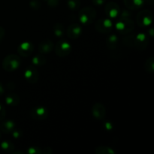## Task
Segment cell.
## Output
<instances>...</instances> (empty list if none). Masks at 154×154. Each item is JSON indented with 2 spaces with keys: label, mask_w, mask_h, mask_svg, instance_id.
Listing matches in <instances>:
<instances>
[{
  "label": "cell",
  "mask_w": 154,
  "mask_h": 154,
  "mask_svg": "<svg viewBox=\"0 0 154 154\" xmlns=\"http://www.w3.org/2000/svg\"><path fill=\"white\" fill-rule=\"evenodd\" d=\"M97 16L96 9L91 6H87L80 10L78 13V18L80 22L84 25H90L94 22Z\"/></svg>",
  "instance_id": "1"
},
{
  "label": "cell",
  "mask_w": 154,
  "mask_h": 154,
  "mask_svg": "<svg viewBox=\"0 0 154 154\" xmlns=\"http://www.w3.org/2000/svg\"><path fill=\"white\" fill-rule=\"evenodd\" d=\"M135 28V23L129 18L120 17V19L116 22L115 29L118 33L122 35H127L132 32Z\"/></svg>",
  "instance_id": "2"
},
{
  "label": "cell",
  "mask_w": 154,
  "mask_h": 154,
  "mask_svg": "<svg viewBox=\"0 0 154 154\" xmlns=\"http://www.w3.org/2000/svg\"><path fill=\"white\" fill-rule=\"evenodd\" d=\"M21 59L16 54L6 56L2 61V68L6 72H14L20 66Z\"/></svg>",
  "instance_id": "3"
},
{
  "label": "cell",
  "mask_w": 154,
  "mask_h": 154,
  "mask_svg": "<svg viewBox=\"0 0 154 154\" xmlns=\"http://www.w3.org/2000/svg\"><path fill=\"white\" fill-rule=\"evenodd\" d=\"M153 15L150 11L142 10L136 16V23L141 28H147L151 25L153 22Z\"/></svg>",
  "instance_id": "4"
},
{
  "label": "cell",
  "mask_w": 154,
  "mask_h": 154,
  "mask_svg": "<svg viewBox=\"0 0 154 154\" xmlns=\"http://www.w3.org/2000/svg\"><path fill=\"white\" fill-rule=\"evenodd\" d=\"M95 29L96 31L102 34L111 32L113 29V23L109 18H102L95 23Z\"/></svg>",
  "instance_id": "5"
},
{
  "label": "cell",
  "mask_w": 154,
  "mask_h": 154,
  "mask_svg": "<svg viewBox=\"0 0 154 154\" xmlns=\"http://www.w3.org/2000/svg\"><path fill=\"white\" fill-rule=\"evenodd\" d=\"M72 51V45L67 40H60L55 46V53L58 57H65Z\"/></svg>",
  "instance_id": "6"
},
{
  "label": "cell",
  "mask_w": 154,
  "mask_h": 154,
  "mask_svg": "<svg viewBox=\"0 0 154 154\" xmlns=\"http://www.w3.org/2000/svg\"><path fill=\"white\" fill-rule=\"evenodd\" d=\"M29 115L35 120H44L48 118V111L44 106H36L32 108Z\"/></svg>",
  "instance_id": "7"
},
{
  "label": "cell",
  "mask_w": 154,
  "mask_h": 154,
  "mask_svg": "<svg viewBox=\"0 0 154 154\" xmlns=\"http://www.w3.org/2000/svg\"><path fill=\"white\" fill-rule=\"evenodd\" d=\"M149 45L148 36L145 33L140 32L135 35L134 47L138 51H144Z\"/></svg>",
  "instance_id": "8"
},
{
  "label": "cell",
  "mask_w": 154,
  "mask_h": 154,
  "mask_svg": "<svg viewBox=\"0 0 154 154\" xmlns=\"http://www.w3.org/2000/svg\"><path fill=\"white\" fill-rule=\"evenodd\" d=\"M24 78L29 84H34L38 82V72L35 66H29L26 69L25 72H24Z\"/></svg>",
  "instance_id": "9"
},
{
  "label": "cell",
  "mask_w": 154,
  "mask_h": 154,
  "mask_svg": "<svg viewBox=\"0 0 154 154\" xmlns=\"http://www.w3.org/2000/svg\"><path fill=\"white\" fill-rule=\"evenodd\" d=\"M105 12L109 19H115L120 15V6L114 2H108L105 7Z\"/></svg>",
  "instance_id": "10"
},
{
  "label": "cell",
  "mask_w": 154,
  "mask_h": 154,
  "mask_svg": "<svg viewBox=\"0 0 154 154\" xmlns=\"http://www.w3.org/2000/svg\"><path fill=\"white\" fill-rule=\"evenodd\" d=\"M34 50V45L29 41L22 42L17 48V53L20 57H27L31 55Z\"/></svg>",
  "instance_id": "11"
},
{
  "label": "cell",
  "mask_w": 154,
  "mask_h": 154,
  "mask_svg": "<svg viewBox=\"0 0 154 154\" xmlns=\"http://www.w3.org/2000/svg\"><path fill=\"white\" fill-rule=\"evenodd\" d=\"M92 114L96 120H104L106 115V109L102 103H96L92 108Z\"/></svg>",
  "instance_id": "12"
},
{
  "label": "cell",
  "mask_w": 154,
  "mask_h": 154,
  "mask_svg": "<svg viewBox=\"0 0 154 154\" xmlns=\"http://www.w3.org/2000/svg\"><path fill=\"white\" fill-rule=\"evenodd\" d=\"M83 29L81 26L78 23H72L68 26L66 33L69 38L76 39L82 34Z\"/></svg>",
  "instance_id": "13"
},
{
  "label": "cell",
  "mask_w": 154,
  "mask_h": 154,
  "mask_svg": "<svg viewBox=\"0 0 154 154\" xmlns=\"http://www.w3.org/2000/svg\"><path fill=\"white\" fill-rule=\"evenodd\" d=\"M54 42L50 39H45L41 42L38 45V51L40 54H50L54 49Z\"/></svg>",
  "instance_id": "14"
},
{
  "label": "cell",
  "mask_w": 154,
  "mask_h": 154,
  "mask_svg": "<svg viewBox=\"0 0 154 154\" xmlns=\"http://www.w3.org/2000/svg\"><path fill=\"white\" fill-rule=\"evenodd\" d=\"M15 127H16V125L13 120H5L0 123V131L2 132L3 133H11Z\"/></svg>",
  "instance_id": "15"
},
{
  "label": "cell",
  "mask_w": 154,
  "mask_h": 154,
  "mask_svg": "<svg viewBox=\"0 0 154 154\" xmlns=\"http://www.w3.org/2000/svg\"><path fill=\"white\" fill-rule=\"evenodd\" d=\"M123 2L129 10H138L144 6V0H123Z\"/></svg>",
  "instance_id": "16"
},
{
  "label": "cell",
  "mask_w": 154,
  "mask_h": 154,
  "mask_svg": "<svg viewBox=\"0 0 154 154\" xmlns=\"http://www.w3.org/2000/svg\"><path fill=\"white\" fill-rule=\"evenodd\" d=\"M5 103L8 106L17 107L20 103V98L16 93H9L5 96Z\"/></svg>",
  "instance_id": "17"
},
{
  "label": "cell",
  "mask_w": 154,
  "mask_h": 154,
  "mask_svg": "<svg viewBox=\"0 0 154 154\" xmlns=\"http://www.w3.org/2000/svg\"><path fill=\"white\" fill-rule=\"evenodd\" d=\"M119 38L116 34H111L106 40V45L108 49L115 50L118 46Z\"/></svg>",
  "instance_id": "18"
},
{
  "label": "cell",
  "mask_w": 154,
  "mask_h": 154,
  "mask_svg": "<svg viewBox=\"0 0 154 154\" xmlns=\"http://www.w3.org/2000/svg\"><path fill=\"white\" fill-rule=\"evenodd\" d=\"M46 57L42 54H37V55H35L32 59V63L34 66H42L46 64Z\"/></svg>",
  "instance_id": "19"
},
{
  "label": "cell",
  "mask_w": 154,
  "mask_h": 154,
  "mask_svg": "<svg viewBox=\"0 0 154 154\" xmlns=\"http://www.w3.org/2000/svg\"><path fill=\"white\" fill-rule=\"evenodd\" d=\"M53 32L56 37L61 38L65 34V27L61 23H57L53 27Z\"/></svg>",
  "instance_id": "20"
},
{
  "label": "cell",
  "mask_w": 154,
  "mask_h": 154,
  "mask_svg": "<svg viewBox=\"0 0 154 154\" xmlns=\"http://www.w3.org/2000/svg\"><path fill=\"white\" fill-rule=\"evenodd\" d=\"M0 147L3 151L8 153H12L14 151V145L12 142L9 141H3L0 144Z\"/></svg>",
  "instance_id": "21"
},
{
  "label": "cell",
  "mask_w": 154,
  "mask_h": 154,
  "mask_svg": "<svg viewBox=\"0 0 154 154\" xmlns=\"http://www.w3.org/2000/svg\"><path fill=\"white\" fill-rule=\"evenodd\" d=\"M95 153L96 154H115V151L108 146H100L95 149Z\"/></svg>",
  "instance_id": "22"
},
{
  "label": "cell",
  "mask_w": 154,
  "mask_h": 154,
  "mask_svg": "<svg viewBox=\"0 0 154 154\" xmlns=\"http://www.w3.org/2000/svg\"><path fill=\"white\" fill-rule=\"evenodd\" d=\"M144 69L148 73H153L154 72V58L153 57H150L146 60L144 63Z\"/></svg>",
  "instance_id": "23"
},
{
  "label": "cell",
  "mask_w": 154,
  "mask_h": 154,
  "mask_svg": "<svg viewBox=\"0 0 154 154\" xmlns=\"http://www.w3.org/2000/svg\"><path fill=\"white\" fill-rule=\"evenodd\" d=\"M135 35L129 34L123 38V43L128 48H133Z\"/></svg>",
  "instance_id": "24"
},
{
  "label": "cell",
  "mask_w": 154,
  "mask_h": 154,
  "mask_svg": "<svg viewBox=\"0 0 154 154\" xmlns=\"http://www.w3.org/2000/svg\"><path fill=\"white\" fill-rule=\"evenodd\" d=\"M81 0H67V6L70 10L76 11L81 6Z\"/></svg>",
  "instance_id": "25"
},
{
  "label": "cell",
  "mask_w": 154,
  "mask_h": 154,
  "mask_svg": "<svg viewBox=\"0 0 154 154\" xmlns=\"http://www.w3.org/2000/svg\"><path fill=\"white\" fill-rule=\"evenodd\" d=\"M26 153L29 154H42V150L40 147L34 146V147H29L26 150Z\"/></svg>",
  "instance_id": "26"
},
{
  "label": "cell",
  "mask_w": 154,
  "mask_h": 154,
  "mask_svg": "<svg viewBox=\"0 0 154 154\" xmlns=\"http://www.w3.org/2000/svg\"><path fill=\"white\" fill-rule=\"evenodd\" d=\"M29 6L33 10H38L41 8L42 5L39 0H31L29 2Z\"/></svg>",
  "instance_id": "27"
},
{
  "label": "cell",
  "mask_w": 154,
  "mask_h": 154,
  "mask_svg": "<svg viewBox=\"0 0 154 154\" xmlns=\"http://www.w3.org/2000/svg\"><path fill=\"white\" fill-rule=\"evenodd\" d=\"M12 136H13L14 138H16V139H18V138H20L23 135L22 131L20 130V129H14L13 130V132H11Z\"/></svg>",
  "instance_id": "28"
},
{
  "label": "cell",
  "mask_w": 154,
  "mask_h": 154,
  "mask_svg": "<svg viewBox=\"0 0 154 154\" xmlns=\"http://www.w3.org/2000/svg\"><path fill=\"white\" fill-rule=\"evenodd\" d=\"M103 126H104V128H105V130L109 131V132L112 131L113 129H114V126H113V123H111V122L108 121V120H106V121L104 122Z\"/></svg>",
  "instance_id": "29"
},
{
  "label": "cell",
  "mask_w": 154,
  "mask_h": 154,
  "mask_svg": "<svg viewBox=\"0 0 154 154\" xmlns=\"http://www.w3.org/2000/svg\"><path fill=\"white\" fill-rule=\"evenodd\" d=\"M120 17H124V18H129L132 15V13L130 12L129 9H124L120 12Z\"/></svg>",
  "instance_id": "30"
},
{
  "label": "cell",
  "mask_w": 154,
  "mask_h": 154,
  "mask_svg": "<svg viewBox=\"0 0 154 154\" xmlns=\"http://www.w3.org/2000/svg\"><path fill=\"white\" fill-rule=\"evenodd\" d=\"M6 116V111L4 107L0 104V121H2Z\"/></svg>",
  "instance_id": "31"
},
{
  "label": "cell",
  "mask_w": 154,
  "mask_h": 154,
  "mask_svg": "<svg viewBox=\"0 0 154 154\" xmlns=\"http://www.w3.org/2000/svg\"><path fill=\"white\" fill-rule=\"evenodd\" d=\"M48 1V5L50 7H57L59 5V0H47Z\"/></svg>",
  "instance_id": "32"
},
{
  "label": "cell",
  "mask_w": 154,
  "mask_h": 154,
  "mask_svg": "<svg viewBox=\"0 0 154 154\" xmlns=\"http://www.w3.org/2000/svg\"><path fill=\"white\" fill-rule=\"evenodd\" d=\"M92 2H93V3L95 5L100 6V5H102L103 4H105L106 0H92Z\"/></svg>",
  "instance_id": "33"
},
{
  "label": "cell",
  "mask_w": 154,
  "mask_h": 154,
  "mask_svg": "<svg viewBox=\"0 0 154 154\" xmlns=\"http://www.w3.org/2000/svg\"><path fill=\"white\" fill-rule=\"evenodd\" d=\"M53 153V150L51 147H45L42 149V154H51Z\"/></svg>",
  "instance_id": "34"
},
{
  "label": "cell",
  "mask_w": 154,
  "mask_h": 154,
  "mask_svg": "<svg viewBox=\"0 0 154 154\" xmlns=\"http://www.w3.org/2000/svg\"><path fill=\"white\" fill-rule=\"evenodd\" d=\"M6 87H7V88L9 90H13L14 89V87H15L14 83L12 82V81H10V82H8L7 84V85H6Z\"/></svg>",
  "instance_id": "35"
},
{
  "label": "cell",
  "mask_w": 154,
  "mask_h": 154,
  "mask_svg": "<svg viewBox=\"0 0 154 154\" xmlns=\"http://www.w3.org/2000/svg\"><path fill=\"white\" fill-rule=\"evenodd\" d=\"M5 30L2 26H0V42H2L3 38L5 37Z\"/></svg>",
  "instance_id": "36"
},
{
  "label": "cell",
  "mask_w": 154,
  "mask_h": 154,
  "mask_svg": "<svg viewBox=\"0 0 154 154\" xmlns=\"http://www.w3.org/2000/svg\"><path fill=\"white\" fill-rule=\"evenodd\" d=\"M147 33H148V35H150V37L153 38V34H154L153 29L152 28V27H150V29H148V32H147Z\"/></svg>",
  "instance_id": "37"
},
{
  "label": "cell",
  "mask_w": 154,
  "mask_h": 154,
  "mask_svg": "<svg viewBox=\"0 0 154 154\" xmlns=\"http://www.w3.org/2000/svg\"><path fill=\"white\" fill-rule=\"evenodd\" d=\"M4 93H5L4 87H3L2 84V83L0 82V96H2V95L4 94Z\"/></svg>",
  "instance_id": "38"
},
{
  "label": "cell",
  "mask_w": 154,
  "mask_h": 154,
  "mask_svg": "<svg viewBox=\"0 0 154 154\" xmlns=\"http://www.w3.org/2000/svg\"><path fill=\"white\" fill-rule=\"evenodd\" d=\"M147 2L148 3L149 5H152L154 2V0H147Z\"/></svg>",
  "instance_id": "39"
},
{
  "label": "cell",
  "mask_w": 154,
  "mask_h": 154,
  "mask_svg": "<svg viewBox=\"0 0 154 154\" xmlns=\"http://www.w3.org/2000/svg\"><path fill=\"white\" fill-rule=\"evenodd\" d=\"M24 153L23 151H14L12 154H23Z\"/></svg>",
  "instance_id": "40"
},
{
  "label": "cell",
  "mask_w": 154,
  "mask_h": 154,
  "mask_svg": "<svg viewBox=\"0 0 154 154\" xmlns=\"http://www.w3.org/2000/svg\"><path fill=\"white\" fill-rule=\"evenodd\" d=\"M1 136H2V135H1V131H0V139H1Z\"/></svg>",
  "instance_id": "41"
},
{
  "label": "cell",
  "mask_w": 154,
  "mask_h": 154,
  "mask_svg": "<svg viewBox=\"0 0 154 154\" xmlns=\"http://www.w3.org/2000/svg\"><path fill=\"white\" fill-rule=\"evenodd\" d=\"M44 1H47V0H44Z\"/></svg>",
  "instance_id": "42"
}]
</instances>
